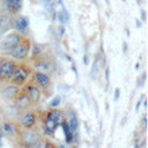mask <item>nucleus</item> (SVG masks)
I'll return each instance as SVG.
<instances>
[{"label":"nucleus","instance_id":"nucleus-1","mask_svg":"<svg viewBox=\"0 0 148 148\" xmlns=\"http://www.w3.org/2000/svg\"><path fill=\"white\" fill-rule=\"evenodd\" d=\"M34 72V68L31 65H29L27 61H22V62H16L14 73L9 80L8 83H12L18 88L23 87L27 81L30 79L31 74Z\"/></svg>","mask_w":148,"mask_h":148},{"label":"nucleus","instance_id":"nucleus-2","mask_svg":"<svg viewBox=\"0 0 148 148\" xmlns=\"http://www.w3.org/2000/svg\"><path fill=\"white\" fill-rule=\"evenodd\" d=\"M31 46H32V42L31 38L28 36H22L21 40L18 42V44L10 51L9 53V58L14 59L17 62H22V61H28L29 59V54L31 51Z\"/></svg>","mask_w":148,"mask_h":148},{"label":"nucleus","instance_id":"nucleus-3","mask_svg":"<svg viewBox=\"0 0 148 148\" xmlns=\"http://www.w3.org/2000/svg\"><path fill=\"white\" fill-rule=\"evenodd\" d=\"M32 83H35L39 90L42 91V94H44L46 97H49L51 94H52V90H53V83H52V80H51V76L47 75V74H44L42 72H37V71H34L30 79H29Z\"/></svg>","mask_w":148,"mask_h":148},{"label":"nucleus","instance_id":"nucleus-4","mask_svg":"<svg viewBox=\"0 0 148 148\" xmlns=\"http://www.w3.org/2000/svg\"><path fill=\"white\" fill-rule=\"evenodd\" d=\"M20 139L24 148H42L43 147L42 135L37 131H34L32 128L30 130L23 128V131L20 133Z\"/></svg>","mask_w":148,"mask_h":148},{"label":"nucleus","instance_id":"nucleus-5","mask_svg":"<svg viewBox=\"0 0 148 148\" xmlns=\"http://www.w3.org/2000/svg\"><path fill=\"white\" fill-rule=\"evenodd\" d=\"M22 35H20L17 31H12L7 34L1 40H0V51L2 52H10L21 40Z\"/></svg>","mask_w":148,"mask_h":148},{"label":"nucleus","instance_id":"nucleus-6","mask_svg":"<svg viewBox=\"0 0 148 148\" xmlns=\"http://www.w3.org/2000/svg\"><path fill=\"white\" fill-rule=\"evenodd\" d=\"M16 62L14 59L12 58H3L2 59V65H1V75H0V83H8L13 73H14V69H15V66H16Z\"/></svg>","mask_w":148,"mask_h":148},{"label":"nucleus","instance_id":"nucleus-7","mask_svg":"<svg viewBox=\"0 0 148 148\" xmlns=\"http://www.w3.org/2000/svg\"><path fill=\"white\" fill-rule=\"evenodd\" d=\"M24 90H25V92L28 94V96H29V98H30V102H31V104L35 106V105H37L39 102H40V98H42V91L39 90V88L35 84V83H32L30 80H28L27 81V83L22 87Z\"/></svg>","mask_w":148,"mask_h":148},{"label":"nucleus","instance_id":"nucleus-8","mask_svg":"<svg viewBox=\"0 0 148 148\" xmlns=\"http://www.w3.org/2000/svg\"><path fill=\"white\" fill-rule=\"evenodd\" d=\"M37 123V114L32 110H24L20 117V125L24 130L34 128Z\"/></svg>","mask_w":148,"mask_h":148},{"label":"nucleus","instance_id":"nucleus-9","mask_svg":"<svg viewBox=\"0 0 148 148\" xmlns=\"http://www.w3.org/2000/svg\"><path fill=\"white\" fill-rule=\"evenodd\" d=\"M13 102H14L15 108L18 109V110H27L28 108L32 106V104H31V102H30V98H29L28 94L25 92V90H24L22 87L20 88V91H18V94L16 95V97L14 98Z\"/></svg>","mask_w":148,"mask_h":148},{"label":"nucleus","instance_id":"nucleus-10","mask_svg":"<svg viewBox=\"0 0 148 148\" xmlns=\"http://www.w3.org/2000/svg\"><path fill=\"white\" fill-rule=\"evenodd\" d=\"M13 28L22 36H27L29 30V18L24 15H17L13 18Z\"/></svg>","mask_w":148,"mask_h":148},{"label":"nucleus","instance_id":"nucleus-11","mask_svg":"<svg viewBox=\"0 0 148 148\" xmlns=\"http://www.w3.org/2000/svg\"><path fill=\"white\" fill-rule=\"evenodd\" d=\"M20 91V88L12 84V83H7L2 89H1V96L8 101V102H13L14 98L16 97V95L18 94Z\"/></svg>","mask_w":148,"mask_h":148},{"label":"nucleus","instance_id":"nucleus-12","mask_svg":"<svg viewBox=\"0 0 148 148\" xmlns=\"http://www.w3.org/2000/svg\"><path fill=\"white\" fill-rule=\"evenodd\" d=\"M66 114H67L66 120H67V123H68V127H69V131L72 132V134L79 133V132H77V131H79V118H77L75 111H74L73 109H69Z\"/></svg>","mask_w":148,"mask_h":148},{"label":"nucleus","instance_id":"nucleus-13","mask_svg":"<svg viewBox=\"0 0 148 148\" xmlns=\"http://www.w3.org/2000/svg\"><path fill=\"white\" fill-rule=\"evenodd\" d=\"M43 124H44V132L49 135L53 134L57 130V127L59 126L53 119H51L45 112H44V118H43Z\"/></svg>","mask_w":148,"mask_h":148},{"label":"nucleus","instance_id":"nucleus-14","mask_svg":"<svg viewBox=\"0 0 148 148\" xmlns=\"http://www.w3.org/2000/svg\"><path fill=\"white\" fill-rule=\"evenodd\" d=\"M5 3L9 15H15L21 9L22 0H5Z\"/></svg>","mask_w":148,"mask_h":148},{"label":"nucleus","instance_id":"nucleus-15","mask_svg":"<svg viewBox=\"0 0 148 148\" xmlns=\"http://www.w3.org/2000/svg\"><path fill=\"white\" fill-rule=\"evenodd\" d=\"M13 27V18L9 14L0 15V34L8 31V29Z\"/></svg>","mask_w":148,"mask_h":148},{"label":"nucleus","instance_id":"nucleus-16","mask_svg":"<svg viewBox=\"0 0 148 148\" xmlns=\"http://www.w3.org/2000/svg\"><path fill=\"white\" fill-rule=\"evenodd\" d=\"M1 131H2L3 133L8 134V135H12L13 133L17 132V130H16V127L14 126L13 123H5V124L2 125V127H1Z\"/></svg>","mask_w":148,"mask_h":148},{"label":"nucleus","instance_id":"nucleus-17","mask_svg":"<svg viewBox=\"0 0 148 148\" xmlns=\"http://www.w3.org/2000/svg\"><path fill=\"white\" fill-rule=\"evenodd\" d=\"M90 73H91V77L95 80L97 76H98V73H99V68L97 67V65L95 64V62H92V66H91V71H90Z\"/></svg>","mask_w":148,"mask_h":148},{"label":"nucleus","instance_id":"nucleus-18","mask_svg":"<svg viewBox=\"0 0 148 148\" xmlns=\"http://www.w3.org/2000/svg\"><path fill=\"white\" fill-rule=\"evenodd\" d=\"M60 102H61V97H60L59 95H57V96L53 97V99L51 101V103H50V108H57V106L60 104Z\"/></svg>","mask_w":148,"mask_h":148},{"label":"nucleus","instance_id":"nucleus-19","mask_svg":"<svg viewBox=\"0 0 148 148\" xmlns=\"http://www.w3.org/2000/svg\"><path fill=\"white\" fill-rule=\"evenodd\" d=\"M54 143L53 142H51L50 140H46V141H44V145H43V148H54Z\"/></svg>","mask_w":148,"mask_h":148},{"label":"nucleus","instance_id":"nucleus-20","mask_svg":"<svg viewBox=\"0 0 148 148\" xmlns=\"http://www.w3.org/2000/svg\"><path fill=\"white\" fill-rule=\"evenodd\" d=\"M57 29H58V32H59V38H60V37H62V36H64V34H65V27L61 24V25H59Z\"/></svg>","mask_w":148,"mask_h":148},{"label":"nucleus","instance_id":"nucleus-21","mask_svg":"<svg viewBox=\"0 0 148 148\" xmlns=\"http://www.w3.org/2000/svg\"><path fill=\"white\" fill-rule=\"evenodd\" d=\"M119 96H120V89H119V88H116V89H114V97H113L114 102H117V101L119 99Z\"/></svg>","mask_w":148,"mask_h":148},{"label":"nucleus","instance_id":"nucleus-22","mask_svg":"<svg viewBox=\"0 0 148 148\" xmlns=\"http://www.w3.org/2000/svg\"><path fill=\"white\" fill-rule=\"evenodd\" d=\"M140 14H141V20H142V22H146V20H147L146 10H145V9H141V10H140Z\"/></svg>","mask_w":148,"mask_h":148},{"label":"nucleus","instance_id":"nucleus-23","mask_svg":"<svg viewBox=\"0 0 148 148\" xmlns=\"http://www.w3.org/2000/svg\"><path fill=\"white\" fill-rule=\"evenodd\" d=\"M109 79H110V74H109V67H105V80H106V86L109 84Z\"/></svg>","mask_w":148,"mask_h":148},{"label":"nucleus","instance_id":"nucleus-24","mask_svg":"<svg viewBox=\"0 0 148 148\" xmlns=\"http://www.w3.org/2000/svg\"><path fill=\"white\" fill-rule=\"evenodd\" d=\"M82 61H83V64L87 66V65H89V57H88V54L86 53L84 56H83V59H82Z\"/></svg>","mask_w":148,"mask_h":148},{"label":"nucleus","instance_id":"nucleus-25","mask_svg":"<svg viewBox=\"0 0 148 148\" xmlns=\"http://www.w3.org/2000/svg\"><path fill=\"white\" fill-rule=\"evenodd\" d=\"M141 124L143 125V127L146 128V125H147V118H146V114H143L142 119H141Z\"/></svg>","mask_w":148,"mask_h":148},{"label":"nucleus","instance_id":"nucleus-26","mask_svg":"<svg viewBox=\"0 0 148 148\" xmlns=\"http://www.w3.org/2000/svg\"><path fill=\"white\" fill-rule=\"evenodd\" d=\"M123 52L124 53L127 52V43L126 42H123Z\"/></svg>","mask_w":148,"mask_h":148},{"label":"nucleus","instance_id":"nucleus-27","mask_svg":"<svg viewBox=\"0 0 148 148\" xmlns=\"http://www.w3.org/2000/svg\"><path fill=\"white\" fill-rule=\"evenodd\" d=\"M57 147H58V148H69V145H67V143L64 142V143H60V145L57 146Z\"/></svg>","mask_w":148,"mask_h":148},{"label":"nucleus","instance_id":"nucleus-28","mask_svg":"<svg viewBox=\"0 0 148 148\" xmlns=\"http://www.w3.org/2000/svg\"><path fill=\"white\" fill-rule=\"evenodd\" d=\"M72 69L74 71L75 75H76V77H77V71H76V67H75V62H73V64H72Z\"/></svg>","mask_w":148,"mask_h":148},{"label":"nucleus","instance_id":"nucleus-29","mask_svg":"<svg viewBox=\"0 0 148 148\" xmlns=\"http://www.w3.org/2000/svg\"><path fill=\"white\" fill-rule=\"evenodd\" d=\"M135 25H136L138 29H140V28H141V22H140L139 20H135Z\"/></svg>","mask_w":148,"mask_h":148},{"label":"nucleus","instance_id":"nucleus-30","mask_svg":"<svg viewBox=\"0 0 148 148\" xmlns=\"http://www.w3.org/2000/svg\"><path fill=\"white\" fill-rule=\"evenodd\" d=\"M140 105H141V101H138V103H136V105H135V111H136V112L139 111V108H140Z\"/></svg>","mask_w":148,"mask_h":148},{"label":"nucleus","instance_id":"nucleus-31","mask_svg":"<svg viewBox=\"0 0 148 148\" xmlns=\"http://www.w3.org/2000/svg\"><path fill=\"white\" fill-rule=\"evenodd\" d=\"M2 57H0V75H1V65H2Z\"/></svg>","mask_w":148,"mask_h":148},{"label":"nucleus","instance_id":"nucleus-32","mask_svg":"<svg viewBox=\"0 0 148 148\" xmlns=\"http://www.w3.org/2000/svg\"><path fill=\"white\" fill-rule=\"evenodd\" d=\"M69 148H79V147H77V145H76V143H74V145L69 146Z\"/></svg>","mask_w":148,"mask_h":148},{"label":"nucleus","instance_id":"nucleus-33","mask_svg":"<svg viewBox=\"0 0 148 148\" xmlns=\"http://www.w3.org/2000/svg\"><path fill=\"white\" fill-rule=\"evenodd\" d=\"M140 68V62H136V65H135V69H139Z\"/></svg>","mask_w":148,"mask_h":148},{"label":"nucleus","instance_id":"nucleus-34","mask_svg":"<svg viewBox=\"0 0 148 148\" xmlns=\"http://www.w3.org/2000/svg\"><path fill=\"white\" fill-rule=\"evenodd\" d=\"M136 3H138V5H139V6H140V5H141V3H142V0H136Z\"/></svg>","mask_w":148,"mask_h":148},{"label":"nucleus","instance_id":"nucleus-35","mask_svg":"<svg viewBox=\"0 0 148 148\" xmlns=\"http://www.w3.org/2000/svg\"><path fill=\"white\" fill-rule=\"evenodd\" d=\"M126 35L130 37V30H128V29H126Z\"/></svg>","mask_w":148,"mask_h":148},{"label":"nucleus","instance_id":"nucleus-36","mask_svg":"<svg viewBox=\"0 0 148 148\" xmlns=\"http://www.w3.org/2000/svg\"><path fill=\"white\" fill-rule=\"evenodd\" d=\"M105 3H106L108 6H110V1H109V0H105Z\"/></svg>","mask_w":148,"mask_h":148}]
</instances>
